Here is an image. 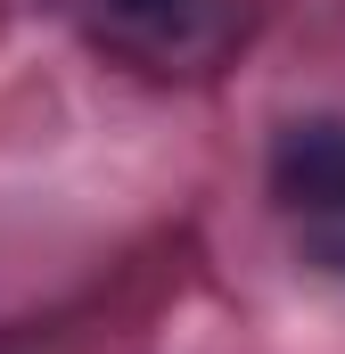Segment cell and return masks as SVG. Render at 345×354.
Listing matches in <instances>:
<instances>
[{
  "instance_id": "obj_1",
  "label": "cell",
  "mask_w": 345,
  "mask_h": 354,
  "mask_svg": "<svg viewBox=\"0 0 345 354\" xmlns=\"http://www.w3.org/2000/svg\"><path fill=\"white\" fill-rule=\"evenodd\" d=\"M271 198L296 223V248L313 264L345 272V124L337 115H313V124L279 132V149H271Z\"/></svg>"
},
{
  "instance_id": "obj_2",
  "label": "cell",
  "mask_w": 345,
  "mask_h": 354,
  "mask_svg": "<svg viewBox=\"0 0 345 354\" xmlns=\"http://www.w3.org/2000/svg\"><path fill=\"white\" fill-rule=\"evenodd\" d=\"M115 8H132V17H172L181 0H115Z\"/></svg>"
}]
</instances>
